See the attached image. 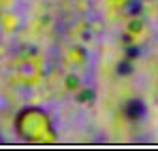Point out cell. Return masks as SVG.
Wrapping results in <instances>:
<instances>
[{"label":"cell","instance_id":"6da1fadb","mask_svg":"<svg viewBox=\"0 0 158 151\" xmlns=\"http://www.w3.org/2000/svg\"><path fill=\"white\" fill-rule=\"evenodd\" d=\"M143 113H145V106H143L139 100H134V102L128 104V115H130L132 119H139Z\"/></svg>","mask_w":158,"mask_h":151}]
</instances>
